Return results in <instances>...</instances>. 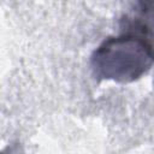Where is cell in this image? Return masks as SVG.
I'll use <instances>...</instances> for the list:
<instances>
[{"mask_svg": "<svg viewBox=\"0 0 154 154\" xmlns=\"http://www.w3.org/2000/svg\"><path fill=\"white\" fill-rule=\"evenodd\" d=\"M150 22H152V25H153V28H154V14L150 16ZM153 30H154V29H153Z\"/></svg>", "mask_w": 154, "mask_h": 154, "instance_id": "obj_2", "label": "cell"}, {"mask_svg": "<svg viewBox=\"0 0 154 154\" xmlns=\"http://www.w3.org/2000/svg\"><path fill=\"white\" fill-rule=\"evenodd\" d=\"M90 64L100 79L134 82L153 67L154 46L134 34L108 37L94 51Z\"/></svg>", "mask_w": 154, "mask_h": 154, "instance_id": "obj_1", "label": "cell"}]
</instances>
